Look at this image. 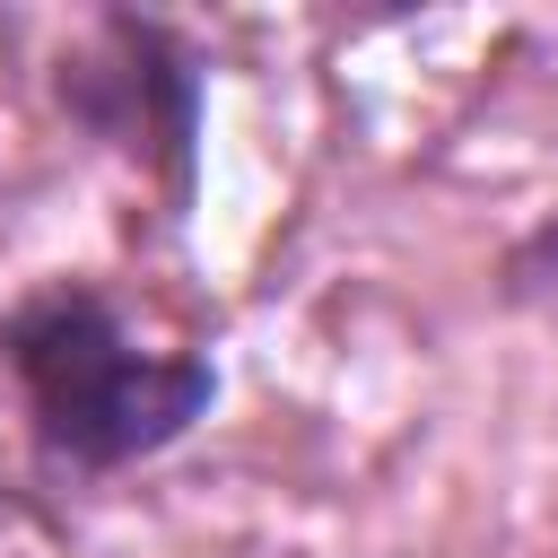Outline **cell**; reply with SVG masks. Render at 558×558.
<instances>
[{"label": "cell", "mask_w": 558, "mask_h": 558, "mask_svg": "<svg viewBox=\"0 0 558 558\" xmlns=\"http://www.w3.org/2000/svg\"><path fill=\"white\" fill-rule=\"evenodd\" d=\"M506 296H514L532 323H549V331H558V218H549V227H532V235L514 244V262H506Z\"/></svg>", "instance_id": "7a4b0ae2"}, {"label": "cell", "mask_w": 558, "mask_h": 558, "mask_svg": "<svg viewBox=\"0 0 558 558\" xmlns=\"http://www.w3.org/2000/svg\"><path fill=\"white\" fill-rule=\"evenodd\" d=\"M0 349H9V375H17L44 445L87 471H113V462L174 445L218 392L201 357L140 349L122 331V314L87 288H44L35 305H17L0 323Z\"/></svg>", "instance_id": "6da1fadb"}]
</instances>
